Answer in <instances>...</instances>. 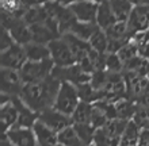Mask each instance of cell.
<instances>
[{
	"label": "cell",
	"mask_w": 149,
	"mask_h": 146,
	"mask_svg": "<svg viewBox=\"0 0 149 146\" xmlns=\"http://www.w3.org/2000/svg\"><path fill=\"white\" fill-rule=\"evenodd\" d=\"M60 85L61 83L52 75L41 83L24 84L19 98L30 110L39 115L43 111L54 107Z\"/></svg>",
	"instance_id": "1"
},
{
	"label": "cell",
	"mask_w": 149,
	"mask_h": 146,
	"mask_svg": "<svg viewBox=\"0 0 149 146\" xmlns=\"http://www.w3.org/2000/svg\"><path fill=\"white\" fill-rule=\"evenodd\" d=\"M129 122L122 119H111L106 126L98 129L95 133L94 146H121L122 135Z\"/></svg>",
	"instance_id": "2"
},
{
	"label": "cell",
	"mask_w": 149,
	"mask_h": 146,
	"mask_svg": "<svg viewBox=\"0 0 149 146\" xmlns=\"http://www.w3.org/2000/svg\"><path fill=\"white\" fill-rule=\"evenodd\" d=\"M80 103H81V100H80L76 85L71 83H61L53 108L72 118V115Z\"/></svg>",
	"instance_id": "3"
},
{
	"label": "cell",
	"mask_w": 149,
	"mask_h": 146,
	"mask_svg": "<svg viewBox=\"0 0 149 146\" xmlns=\"http://www.w3.org/2000/svg\"><path fill=\"white\" fill-rule=\"evenodd\" d=\"M54 64L52 60L47 61H41V62H30L23 66V69L19 72L22 76L24 84H37L41 83L43 80H46L47 77H50L54 71Z\"/></svg>",
	"instance_id": "4"
},
{
	"label": "cell",
	"mask_w": 149,
	"mask_h": 146,
	"mask_svg": "<svg viewBox=\"0 0 149 146\" xmlns=\"http://www.w3.org/2000/svg\"><path fill=\"white\" fill-rule=\"evenodd\" d=\"M47 46L50 50V60L53 61L56 68H68L76 64V58H74L69 45L63 38H57V39L52 41Z\"/></svg>",
	"instance_id": "5"
},
{
	"label": "cell",
	"mask_w": 149,
	"mask_h": 146,
	"mask_svg": "<svg viewBox=\"0 0 149 146\" xmlns=\"http://www.w3.org/2000/svg\"><path fill=\"white\" fill-rule=\"evenodd\" d=\"M27 55L24 46L15 44L10 49L0 53V66L1 69H11V71L20 72L27 64Z\"/></svg>",
	"instance_id": "6"
},
{
	"label": "cell",
	"mask_w": 149,
	"mask_h": 146,
	"mask_svg": "<svg viewBox=\"0 0 149 146\" xmlns=\"http://www.w3.org/2000/svg\"><path fill=\"white\" fill-rule=\"evenodd\" d=\"M127 28L132 37L149 30V1L134 4L133 12L127 20Z\"/></svg>",
	"instance_id": "7"
},
{
	"label": "cell",
	"mask_w": 149,
	"mask_h": 146,
	"mask_svg": "<svg viewBox=\"0 0 149 146\" xmlns=\"http://www.w3.org/2000/svg\"><path fill=\"white\" fill-rule=\"evenodd\" d=\"M53 76L60 83H71L76 87L81 84L91 83V79H92V75L84 72L77 64L68 68H54Z\"/></svg>",
	"instance_id": "8"
},
{
	"label": "cell",
	"mask_w": 149,
	"mask_h": 146,
	"mask_svg": "<svg viewBox=\"0 0 149 146\" xmlns=\"http://www.w3.org/2000/svg\"><path fill=\"white\" fill-rule=\"evenodd\" d=\"M77 22L81 23H96L99 3L98 1H72L67 3Z\"/></svg>",
	"instance_id": "9"
},
{
	"label": "cell",
	"mask_w": 149,
	"mask_h": 146,
	"mask_svg": "<svg viewBox=\"0 0 149 146\" xmlns=\"http://www.w3.org/2000/svg\"><path fill=\"white\" fill-rule=\"evenodd\" d=\"M38 120L42 122L43 125H46L53 131L58 133V134L68 127L73 126V120H72L71 116L60 112L56 108H49V110L41 112L38 116Z\"/></svg>",
	"instance_id": "10"
},
{
	"label": "cell",
	"mask_w": 149,
	"mask_h": 146,
	"mask_svg": "<svg viewBox=\"0 0 149 146\" xmlns=\"http://www.w3.org/2000/svg\"><path fill=\"white\" fill-rule=\"evenodd\" d=\"M18 108L14 102V96L1 95V102H0V119L3 125V131L7 133L11 129L16 126L18 123Z\"/></svg>",
	"instance_id": "11"
},
{
	"label": "cell",
	"mask_w": 149,
	"mask_h": 146,
	"mask_svg": "<svg viewBox=\"0 0 149 146\" xmlns=\"http://www.w3.org/2000/svg\"><path fill=\"white\" fill-rule=\"evenodd\" d=\"M1 75V95L19 96L24 87L19 72L11 69H0Z\"/></svg>",
	"instance_id": "12"
},
{
	"label": "cell",
	"mask_w": 149,
	"mask_h": 146,
	"mask_svg": "<svg viewBox=\"0 0 149 146\" xmlns=\"http://www.w3.org/2000/svg\"><path fill=\"white\" fill-rule=\"evenodd\" d=\"M3 137H6L12 146H38L33 129L14 127L10 131L4 133Z\"/></svg>",
	"instance_id": "13"
},
{
	"label": "cell",
	"mask_w": 149,
	"mask_h": 146,
	"mask_svg": "<svg viewBox=\"0 0 149 146\" xmlns=\"http://www.w3.org/2000/svg\"><path fill=\"white\" fill-rule=\"evenodd\" d=\"M14 102L16 104V108H18V123H16L15 127H22V129H33L34 125L38 120L39 115L37 112H34L33 110H30L26 104H24L22 100H20L19 96H14Z\"/></svg>",
	"instance_id": "14"
},
{
	"label": "cell",
	"mask_w": 149,
	"mask_h": 146,
	"mask_svg": "<svg viewBox=\"0 0 149 146\" xmlns=\"http://www.w3.org/2000/svg\"><path fill=\"white\" fill-rule=\"evenodd\" d=\"M33 130H34V134H36L38 146H56L58 143V133L49 129L42 122L37 120Z\"/></svg>",
	"instance_id": "15"
},
{
	"label": "cell",
	"mask_w": 149,
	"mask_h": 146,
	"mask_svg": "<svg viewBox=\"0 0 149 146\" xmlns=\"http://www.w3.org/2000/svg\"><path fill=\"white\" fill-rule=\"evenodd\" d=\"M118 20L113 12V8L110 6V1H100L99 3L98 16H96V24L103 31H107L114 24H117Z\"/></svg>",
	"instance_id": "16"
},
{
	"label": "cell",
	"mask_w": 149,
	"mask_h": 146,
	"mask_svg": "<svg viewBox=\"0 0 149 146\" xmlns=\"http://www.w3.org/2000/svg\"><path fill=\"white\" fill-rule=\"evenodd\" d=\"M115 107V116L117 119H122V120H133L136 111H137L138 104L133 100H130L127 98H123L121 100H118L117 103H114Z\"/></svg>",
	"instance_id": "17"
},
{
	"label": "cell",
	"mask_w": 149,
	"mask_h": 146,
	"mask_svg": "<svg viewBox=\"0 0 149 146\" xmlns=\"http://www.w3.org/2000/svg\"><path fill=\"white\" fill-rule=\"evenodd\" d=\"M24 50H26V55L30 62H41V61L50 60V50L47 45L31 42L24 46Z\"/></svg>",
	"instance_id": "18"
},
{
	"label": "cell",
	"mask_w": 149,
	"mask_h": 146,
	"mask_svg": "<svg viewBox=\"0 0 149 146\" xmlns=\"http://www.w3.org/2000/svg\"><path fill=\"white\" fill-rule=\"evenodd\" d=\"M31 30V35H33V42L36 44H41V45H49L52 41L57 39V38H61L57 34L52 31L50 28L47 27L46 24L39 23L36 26H31L30 27Z\"/></svg>",
	"instance_id": "19"
},
{
	"label": "cell",
	"mask_w": 149,
	"mask_h": 146,
	"mask_svg": "<svg viewBox=\"0 0 149 146\" xmlns=\"http://www.w3.org/2000/svg\"><path fill=\"white\" fill-rule=\"evenodd\" d=\"M134 4L132 1L126 0H110V6L113 8V12L119 23H127L132 12H133Z\"/></svg>",
	"instance_id": "20"
},
{
	"label": "cell",
	"mask_w": 149,
	"mask_h": 146,
	"mask_svg": "<svg viewBox=\"0 0 149 146\" xmlns=\"http://www.w3.org/2000/svg\"><path fill=\"white\" fill-rule=\"evenodd\" d=\"M98 30H99V27L96 23H81V22H76L74 26L71 28L69 34L77 37L79 39L88 42L91 39V37L94 35Z\"/></svg>",
	"instance_id": "21"
},
{
	"label": "cell",
	"mask_w": 149,
	"mask_h": 146,
	"mask_svg": "<svg viewBox=\"0 0 149 146\" xmlns=\"http://www.w3.org/2000/svg\"><path fill=\"white\" fill-rule=\"evenodd\" d=\"M140 137H141V129L133 122L130 120L127 127H126L125 133L122 135L121 139V146H136L140 145Z\"/></svg>",
	"instance_id": "22"
},
{
	"label": "cell",
	"mask_w": 149,
	"mask_h": 146,
	"mask_svg": "<svg viewBox=\"0 0 149 146\" xmlns=\"http://www.w3.org/2000/svg\"><path fill=\"white\" fill-rule=\"evenodd\" d=\"M77 91H79V96H80V100L84 103H88V104H95L96 102H100L102 100V93L95 89L91 83L87 84H81V85H77Z\"/></svg>",
	"instance_id": "23"
},
{
	"label": "cell",
	"mask_w": 149,
	"mask_h": 146,
	"mask_svg": "<svg viewBox=\"0 0 149 146\" xmlns=\"http://www.w3.org/2000/svg\"><path fill=\"white\" fill-rule=\"evenodd\" d=\"M92 118V104L81 102L72 115L73 125H91Z\"/></svg>",
	"instance_id": "24"
},
{
	"label": "cell",
	"mask_w": 149,
	"mask_h": 146,
	"mask_svg": "<svg viewBox=\"0 0 149 146\" xmlns=\"http://www.w3.org/2000/svg\"><path fill=\"white\" fill-rule=\"evenodd\" d=\"M88 44H90L91 49L94 51L100 53V54H107V50H109V38H107V34L103 30L99 28L98 31L91 37Z\"/></svg>",
	"instance_id": "25"
},
{
	"label": "cell",
	"mask_w": 149,
	"mask_h": 146,
	"mask_svg": "<svg viewBox=\"0 0 149 146\" xmlns=\"http://www.w3.org/2000/svg\"><path fill=\"white\" fill-rule=\"evenodd\" d=\"M58 143L64 146H86L80 137L77 135L76 130L73 129V126L68 127L65 130H63L58 134Z\"/></svg>",
	"instance_id": "26"
},
{
	"label": "cell",
	"mask_w": 149,
	"mask_h": 146,
	"mask_svg": "<svg viewBox=\"0 0 149 146\" xmlns=\"http://www.w3.org/2000/svg\"><path fill=\"white\" fill-rule=\"evenodd\" d=\"M73 129L86 146H91L94 143L96 129L92 125H73Z\"/></svg>",
	"instance_id": "27"
},
{
	"label": "cell",
	"mask_w": 149,
	"mask_h": 146,
	"mask_svg": "<svg viewBox=\"0 0 149 146\" xmlns=\"http://www.w3.org/2000/svg\"><path fill=\"white\" fill-rule=\"evenodd\" d=\"M133 122L137 125L141 130H149V107L140 106L138 104Z\"/></svg>",
	"instance_id": "28"
},
{
	"label": "cell",
	"mask_w": 149,
	"mask_h": 146,
	"mask_svg": "<svg viewBox=\"0 0 149 146\" xmlns=\"http://www.w3.org/2000/svg\"><path fill=\"white\" fill-rule=\"evenodd\" d=\"M106 72L109 73H123V62L118 54H106Z\"/></svg>",
	"instance_id": "29"
},
{
	"label": "cell",
	"mask_w": 149,
	"mask_h": 146,
	"mask_svg": "<svg viewBox=\"0 0 149 146\" xmlns=\"http://www.w3.org/2000/svg\"><path fill=\"white\" fill-rule=\"evenodd\" d=\"M118 55H119L121 61L123 62V65H125L126 62H129L130 60H133V58H136V57H137L138 51H137L136 45H133L132 42H129L126 46H123L121 50L118 51Z\"/></svg>",
	"instance_id": "30"
},
{
	"label": "cell",
	"mask_w": 149,
	"mask_h": 146,
	"mask_svg": "<svg viewBox=\"0 0 149 146\" xmlns=\"http://www.w3.org/2000/svg\"><path fill=\"white\" fill-rule=\"evenodd\" d=\"M14 45H15V41H14V38L11 37L10 31L6 30V28H1V37H0V53L4 51V50H7V49H10L11 46H14Z\"/></svg>",
	"instance_id": "31"
},
{
	"label": "cell",
	"mask_w": 149,
	"mask_h": 146,
	"mask_svg": "<svg viewBox=\"0 0 149 146\" xmlns=\"http://www.w3.org/2000/svg\"><path fill=\"white\" fill-rule=\"evenodd\" d=\"M140 146H149V130H141Z\"/></svg>",
	"instance_id": "32"
},
{
	"label": "cell",
	"mask_w": 149,
	"mask_h": 146,
	"mask_svg": "<svg viewBox=\"0 0 149 146\" xmlns=\"http://www.w3.org/2000/svg\"><path fill=\"white\" fill-rule=\"evenodd\" d=\"M0 146H12L11 143H10V141H8L6 137H3V139H1V142H0Z\"/></svg>",
	"instance_id": "33"
},
{
	"label": "cell",
	"mask_w": 149,
	"mask_h": 146,
	"mask_svg": "<svg viewBox=\"0 0 149 146\" xmlns=\"http://www.w3.org/2000/svg\"><path fill=\"white\" fill-rule=\"evenodd\" d=\"M56 146H64V145H61V143H57V145H56Z\"/></svg>",
	"instance_id": "34"
},
{
	"label": "cell",
	"mask_w": 149,
	"mask_h": 146,
	"mask_svg": "<svg viewBox=\"0 0 149 146\" xmlns=\"http://www.w3.org/2000/svg\"><path fill=\"white\" fill-rule=\"evenodd\" d=\"M136 146H140V145H136Z\"/></svg>",
	"instance_id": "35"
},
{
	"label": "cell",
	"mask_w": 149,
	"mask_h": 146,
	"mask_svg": "<svg viewBox=\"0 0 149 146\" xmlns=\"http://www.w3.org/2000/svg\"><path fill=\"white\" fill-rule=\"evenodd\" d=\"M91 146H94V145H91Z\"/></svg>",
	"instance_id": "36"
},
{
	"label": "cell",
	"mask_w": 149,
	"mask_h": 146,
	"mask_svg": "<svg viewBox=\"0 0 149 146\" xmlns=\"http://www.w3.org/2000/svg\"><path fill=\"white\" fill-rule=\"evenodd\" d=\"M148 80H149V77H148Z\"/></svg>",
	"instance_id": "37"
}]
</instances>
